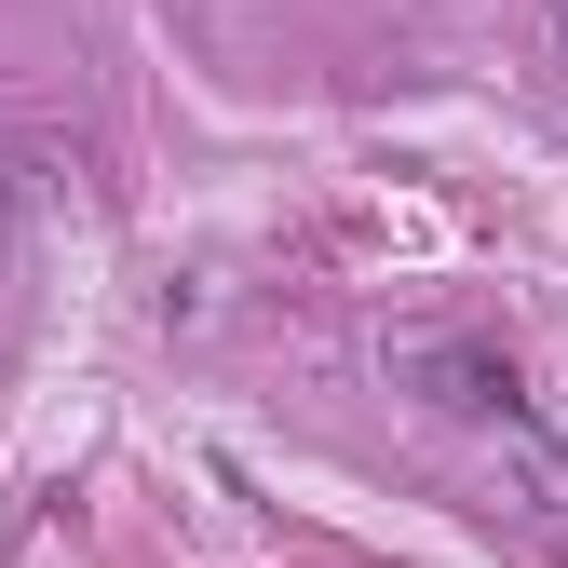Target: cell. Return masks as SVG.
Listing matches in <instances>:
<instances>
[{
  "label": "cell",
  "mask_w": 568,
  "mask_h": 568,
  "mask_svg": "<svg viewBox=\"0 0 568 568\" xmlns=\"http://www.w3.org/2000/svg\"><path fill=\"white\" fill-rule=\"evenodd\" d=\"M406 366H419V379H447V406H515V366H487V352H447V338H419Z\"/></svg>",
  "instance_id": "cell-1"
}]
</instances>
